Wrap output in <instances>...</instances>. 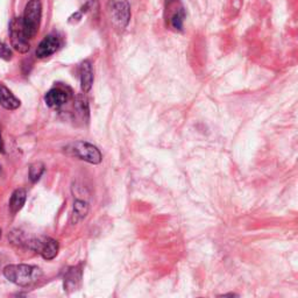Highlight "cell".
<instances>
[{"label":"cell","instance_id":"cell-1","mask_svg":"<svg viewBox=\"0 0 298 298\" xmlns=\"http://www.w3.org/2000/svg\"><path fill=\"white\" fill-rule=\"evenodd\" d=\"M4 276L19 287H30L43 277L42 269L31 264H10L4 268Z\"/></svg>","mask_w":298,"mask_h":298},{"label":"cell","instance_id":"cell-2","mask_svg":"<svg viewBox=\"0 0 298 298\" xmlns=\"http://www.w3.org/2000/svg\"><path fill=\"white\" fill-rule=\"evenodd\" d=\"M41 18H42V5L40 0H31L24 8L22 18L24 34L28 40L35 38V35L38 34Z\"/></svg>","mask_w":298,"mask_h":298},{"label":"cell","instance_id":"cell-3","mask_svg":"<svg viewBox=\"0 0 298 298\" xmlns=\"http://www.w3.org/2000/svg\"><path fill=\"white\" fill-rule=\"evenodd\" d=\"M107 12L116 30L124 31L130 20V5L128 0H110Z\"/></svg>","mask_w":298,"mask_h":298},{"label":"cell","instance_id":"cell-4","mask_svg":"<svg viewBox=\"0 0 298 298\" xmlns=\"http://www.w3.org/2000/svg\"><path fill=\"white\" fill-rule=\"evenodd\" d=\"M68 150H70L73 156L80 158L91 165H99L103 160L100 150L92 144H89L87 141H77L68 147Z\"/></svg>","mask_w":298,"mask_h":298},{"label":"cell","instance_id":"cell-5","mask_svg":"<svg viewBox=\"0 0 298 298\" xmlns=\"http://www.w3.org/2000/svg\"><path fill=\"white\" fill-rule=\"evenodd\" d=\"M10 36L11 43L16 51L20 54H26L30 51L31 44L28 42V38L24 34L22 18H14L10 22Z\"/></svg>","mask_w":298,"mask_h":298},{"label":"cell","instance_id":"cell-6","mask_svg":"<svg viewBox=\"0 0 298 298\" xmlns=\"http://www.w3.org/2000/svg\"><path fill=\"white\" fill-rule=\"evenodd\" d=\"M60 39L56 35H48L41 41L38 49H36L35 54L38 59H47V57L51 56L57 51L60 47Z\"/></svg>","mask_w":298,"mask_h":298},{"label":"cell","instance_id":"cell-7","mask_svg":"<svg viewBox=\"0 0 298 298\" xmlns=\"http://www.w3.org/2000/svg\"><path fill=\"white\" fill-rule=\"evenodd\" d=\"M60 246L56 240L51 238H42L40 239V243L38 247V253H40L41 256L44 260H52L55 259L57 254H59Z\"/></svg>","mask_w":298,"mask_h":298},{"label":"cell","instance_id":"cell-8","mask_svg":"<svg viewBox=\"0 0 298 298\" xmlns=\"http://www.w3.org/2000/svg\"><path fill=\"white\" fill-rule=\"evenodd\" d=\"M69 100V93L63 89H51L44 96V101L51 109H59Z\"/></svg>","mask_w":298,"mask_h":298},{"label":"cell","instance_id":"cell-9","mask_svg":"<svg viewBox=\"0 0 298 298\" xmlns=\"http://www.w3.org/2000/svg\"><path fill=\"white\" fill-rule=\"evenodd\" d=\"M82 281V267L76 266L69 268L67 274L64 276V290L68 292L75 291L78 289Z\"/></svg>","mask_w":298,"mask_h":298},{"label":"cell","instance_id":"cell-10","mask_svg":"<svg viewBox=\"0 0 298 298\" xmlns=\"http://www.w3.org/2000/svg\"><path fill=\"white\" fill-rule=\"evenodd\" d=\"M0 105L6 110H16L20 107V100L16 98L13 93L11 92V90L6 88L4 84H0Z\"/></svg>","mask_w":298,"mask_h":298},{"label":"cell","instance_id":"cell-11","mask_svg":"<svg viewBox=\"0 0 298 298\" xmlns=\"http://www.w3.org/2000/svg\"><path fill=\"white\" fill-rule=\"evenodd\" d=\"M93 85L92 65L89 61H84L80 65V88L84 93L89 92Z\"/></svg>","mask_w":298,"mask_h":298},{"label":"cell","instance_id":"cell-12","mask_svg":"<svg viewBox=\"0 0 298 298\" xmlns=\"http://www.w3.org/2000/svg\"><path fill=\"white\" fill-rule=\"evenodd\" d=\"M170 7L174 10L173 13H171L170 15L171 27L176 31H182L183 22H184V19H185L184 8H183V6L178 2L170 4Z\"/></svg>","mask_w":298,"mask_h":298},{"label":"cell","instance_id":"cell-13","mask_svg":"<svg viewBox=\"0 0 298 298\" xmlns=\"http://www.w3.org/2000/svg\"><path fill=\"white\" fill-rule=\"evenodd\" d=\"M89 213V204L85 201L77 199L73 203V210L71 214V224H78L82 220H84Z\"/></svg>","mask_w":298,"mask_h":298},{"label":"cell","instance_id":"cell-14","mask_svg":"<svg viewBox=\"0 0 298 298\" xmlns=\"http://www.w3.org/2000/svg\"><path fill=\"white\" fill-rule=\"evenodd\" d=\"M27 199V193L24 189H16L11 196L10 199V210L13 214L22 209Z\"/></svg>","mask_w":298,"mask_h":298},{"label":"cell","instance_id":"cell-15","mask_svg":"<svg viewBox=\"0 0 298 298\" xmlns=\"http://www.w3.org/2000/svg\"><path fill=\"white\" fill-rule=\"evenodd\" d=\"M44 173V165L42 162H35L30 167V178L32 182H38Z\"/></svg>","mask_w":298,"mask_h":298},{"label":"cell","instance_id":"cell-16","mask_svg":"<svg viewBox=\"0 0 298 298\" xmlns=\"http://www.w3.org/2000/svg\"><path fill=\"white\" fill-rule=\"evenodd\" d=\"M80 13H90L98 10V0H78Z\"/></svg>","mask_w":298,"mask_h":298},{"label":"cell","instance_id":"cell-17","mask_svg":"<svg viewBox=\"0 0 298 298\" xmlns=\"http://www.w3.org/2000/svg\"><path fill=\"white\" fill-rule=\"evenodd\" d=\"M13 57V52H12L11 48L7 46L6 43H4L3 41H0V59L10 61Z\"/></svg>","mask_w":298,"mask_h":298},{"label":"cell","instance_id":"cell-18","mask_svg":"<svg viewBox=\"0 0 298 298\" xmlns=\"http://www.w3.org/2000/svg\"><path fill=\"white\" fill-rule=\"evenodd\" d=\"M0 153H5V146H4L2 132H0Z\"/></svg>","mask_w":298,"mask_h":298},{"label":"cell","instance_id":"cell-19","mask_svg":"<svg viewBox=\"0 0 298 298\" xmlns=\"http://www.w3.org/2000/svg\"><path fill=\"white\" fill-rule=\"evenodd\" d=\"M2 234H3V232H2V228H0V239H2Z\"/></svg>","mask_w":298,"mask_h":298}]
</instances>
